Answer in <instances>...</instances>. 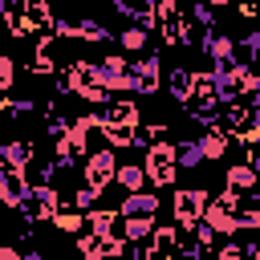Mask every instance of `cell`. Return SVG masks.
Listing matches in <instances>:
<instances>
[{"label": "cell", "instance_id": "obj_1", "mask_svg": "<svg viewBox=\"0 0 260 260\" xmlns=\"http://www.w3.org/2000/svg\"><path fill=\"white\" fill-rule=\"evenodd\" d=\"M93 77H98V85L106 89V93H134V73H130V65H126V57H102L98 65H93Z\"/></svg>", "mask_w": 260, "mask_h": 260}, {"label": "cell", "instance_id": "obj_2", "mask_svg": "<svg viewBox=\"0 0 260 260\" xmlns=\"http://www.w3.org/2000/svg\"><path fill=\"white\" fill-rule=\"evenodd\" d=\"M142 171H146V183L171 187L175 175H179V167H175V146H171V142H154V146L146 150V158H142Z\"/></svg>", "mask_w": 260, "mask_h": 260}, {"label": "cell", "instance_id": "obj_3", "mask_svg": "<svg viewBox=\"0 0 260 260\" xmlns=\"http://www.w3.org/2000/svg\"><path fill=\"white\" fill-rule=\"evenodd\" d=\"M114 171H118L114 146H102V150H89V154H85V187L106 191V187L114 183Z\"/></svg>", "mask_w": 260, "mask_h": 260}, {"label": "cell", "instance_id": "obj_4", "mask_svg": "<svg viewBox=\"0 0 260 260\" xmlns=\"http://www.w3.org/2000/svg\"><path fill=\"white\" fill-rule=\"evenodd\" d=\"M203 207H207V191H199V187L175 191V223H179V228H191V223L203 215Z\"/></svg>", "mask_w": 260, "mask_h": 260}, {"label": "cell", "instance_id": "obj_5", "mask_svg": "<svg viewBox=\"0 0 260 260\" xmlns=\"http://www.w3.org/2000/svg\"><path fill=\"white\" fill-rule=\"evenodd\" d=\"M215 236H232L240 223H236V207L232 203H223V199H207V207H203V215H199Z\"/></svg>", "mask_w": 260, "mask_h": 260}, {"label": "cell", "instance_id": "obj_6", "mask_svg": "<svg viewBox=\"0 0 260 260\" xmlns=\"http://www.w3.org/2000/svg\"><path fill=\"white\" fill-rule=\"evenodd\" d=\"M158 207H162V199L158 195H150V191H126L122 199H118V215H158Z\"/></svg>", "mask_w": 260, "mask_h": 260}, {"label": "cell", "instance_id": "obj_7", "mask_svg": "<svg viewBox=\"0 0 260 260\" xmlns=\"http://www.w3.org/2000/svg\"><path fill=\"white\" fill-rule=\"evenodd\" d=\"M203 49H207V57H211L215 65H236V41H232L228 32L207 28V32H203Z\"/></svg>", "mask_w": 260, "mask_h": 260}, {"label": "cell", "instance_id": "obj_8", "mask_svg": "<svg viewBox=\"0 0 260 260\" xmlns=\"http://www.w3.org/2000/svg\"><path fill=\"white\" fill-rule=\"evenodd\" d=\"M24 199H28V183H24V175L0 167V203H4V207H20Z\"/></svg>", "mask_w": 260, "mask_h": 260}, {"label": "cell", "instance_id": "obj_9", "mask_svg": "<svg viewBox=\"0 0 260 260\" xmlns=\"http://www.w3.org/2000/svg\"><path fill=\"white\" fill-rule=\"evenodd\" d=\"M223 183H228L232 191H252V187L260 183V171H256L252 162H232L228 175H223Z\"/></svg>", "mask_w": 260, "mask_h": 260}, {"label": "cell", "instance_id": "obj_10", "mask_svg": "<svg viewBox=\"0 0 260 260\" xmlns=\"http://www.w3.org/2000/svg\"><path fill=\"white\" fill-rule=\"evenodd\" d=\"M199 146H203V158H207V162H219V158L228 154V130H219V126L203 130V134H199Z\"/></svg>", "mask_w": 260, "mask_h": 260}, {"label": "cell", "instance_id": "obj_11", "mask_svg": "<svg viewBox=\"0 0 260 260\" xmlns=\"http://www.w3.org/2000/svg\"><path fill=\"white\" fill-rule=\"evenodd\" d=\"M207 158H203V146H199V138H183V142H175V167H183V171H195V167H203Z\"/></svg>", "mask_w": 260, "mask_h": 260}, {"label": "cell", "instance_id": "obj_12", "mask_svg": "<svg viewBox=\"0 0 260 260\" xmlns=\"http://www.w3.org/2000/svg\"><path fill=\"white\" fill-rule=\"evenodd\" d=\"M28 158H32V146L28 142H20V138L16 142H0V167L4 171H20Z\"/></svg>", "mask_w": 260, "mask_h": 260}, {"label": "cell", "instance_id": "obj_13", "mask_svg": "<svg viewBox=\"0 0 260 260\" xmlns=\"http://www.w3.org/2000/svg\"><path fill=\"white\" fill-rule=\"evenodd\" d=\"M114 183H118L122 191H142V187H146V171H142V162H118Z\"/></svg>", "mask_w": 260, "mask_h": 260}, {"label": "cell", "instance_id": "obj_14", "mask_svg": "<svg viewBox=\"0 0 260 260\" xmlns=\"http://www.w3.org/2000/svg\"><path fill=\"white\" fill-rule=\"evenodd\" d=\"M150 45V32H146V24H130L126 32H122V49L126 53H142Z\"/></svg>", "mask_w": 260, "mask_h": 260}, {"label": "cell", "instance_id": "obj_15", "mask_svg": "<svg viewBox=\"0 0 260 260\" xmlns=\"http://www.w3.org/2000/svg\"><path fill=\"white\" fill-rule=\"evenodd\" d=\"M12 81H16V61H12L8 53H0V93L12 89Z\"/></svg>", "mask_w": 260, "mask_h": 260}, {"label": "cell", "instance_id": "obj_16", "mask_svg": "<svg viewBox=\"0 0 260 260\" xmlns=\"http://www.w3.org/2000/svg\"><path fill=\"white\" fill-rule=\"evenodd\" d=\"M215 260H244V248H240V244H223V248L215 252Z\"/></svg>", "mask_w": 260, "mask_h": 260}, {"label": "cell", "instance_id": "obj_17", "mask_svg": "<svg viewBox=\"0 0 260 260\" xmlns=\"http://www.w3.org/2000/svg\"><path fill=\"white\" fill-rule=\"evenodd\" d=\"M248 53H256V57H260V28H256V32H248Z\"/></svg>", "mask_w": 260, "mask_h": 260}, {"label": "cell", "instance_id": "obj_18", "mask_svg": "<svg viewBox=\"0 0 260 260\" xmlns=\"http://www.w3.org/2000/svg\"><path fill=\"white\" fill-rule=\"evenodd\" d=\"M211 4H219V8H223V4H228V0H211Z\"/></svg>", "mask_w": 260, "mask_h": 260}, {"label": "cell", "instance_id": "obj_19", "mask_svg": "<svg viewBox=\"0 0 260 260\" xmlns=\"http://www.w3.org/2000/svg\"><path fill=\"white\" fill-rule=\"evenodd\" d=\"M252 4H260V0H248V8H252Z\"/></svg>", "mask_w": 260, "mask_h": 260}]
</instances>
